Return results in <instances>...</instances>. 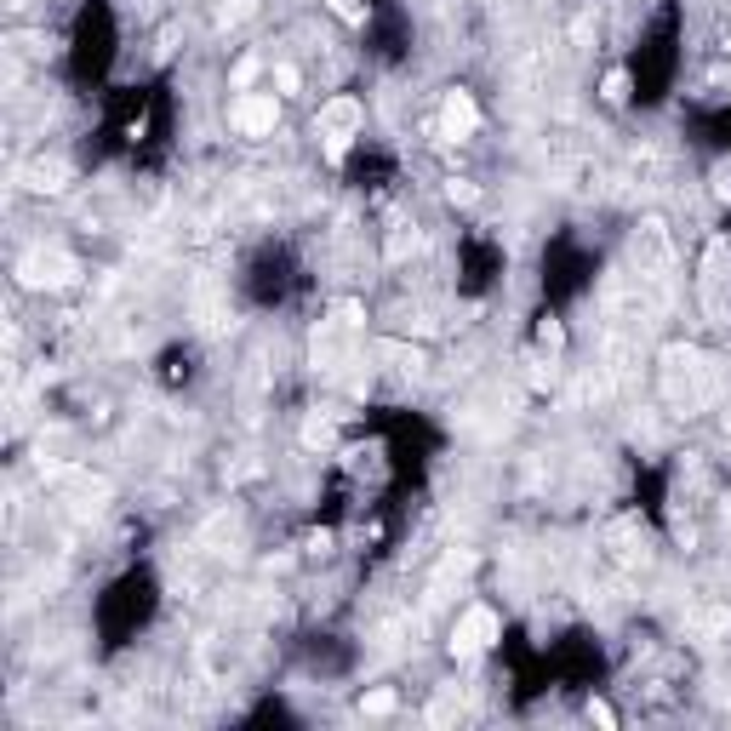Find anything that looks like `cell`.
I'll return each instance as SVG.
<instances>
[{"instance_id": "obj_5", "label": "cell", "mask_w": 731, "mask_h": 731, "mask_svg": "<svg viewBox=\"0 0 731 731\" xmlns=\"http://www.w3.org/2000/svg\"><path fill=\"white\" fill-rule=\"evenodd\" d=\"M69 178H75V166H69V160H58V155H35L29 160V166H23V189H29V195H63V189H69Z\"/></svg>"}, {"instance_id": "obj_16", "label": "cell", "mask_w": 731, "mask_h": 731, "mask_svg": "<svg viewBox=\"0 0 731 731\" xmlns=\"http://www.w3.org/2000/svg\"><path fill=\"white\" fill-rule=\"evenodd\" d=\"M252 75H257V58H240V69H235V86H252Z\"/></svg>"}, {"instance_id": "obj_2", "label": "cell", "mask_w": 731, "mask_h": 731, "mask_svg": "<svg viewBox=\"0 0 731 731\" xmlns=\"http://www.w3.org/2000/svg\"><path fill=\"white\" fill-rule=\"evenodd\" d=\"M497 640H503V617H497L492 606H463L446 646H452V657H463V663H469V657H486Z\"/></svg>"}, {"instance_id": "obj_4", "label": "cell", "mask_w": 731, "mask_h": 731, "mask_svg": "<svg viewBox=\"0 0 731 731\" xmlns=\"http://www.w3.org/2000/svg\"><path fill=\"white\" fill-rule=\"evenodd\" d=\"M229 126H235L240 138H275V126H280V98H275V92H246V98H235V109H229Z\"/></svg>"}, {"instance_id": "obj_8", "label": "cell", "mask_w": 731, "mask_h": 731, "mask_svg": "<svg viewBox=\"0 0 731 731\" xmlns=\"http://www.w3.org/2000/svg\"><path fill=\"white\" fill-rule=\"evenodd\" d=\"M600 98L612 103V109H623L629 103V69H612V75L600 80Z\"/></svg>"}, {"instance_id": "obj_11", "label": "cell", "mask_w": 731, "mask_h": 731, "mask_svg": "<svg viewBox=\"0 0 731 731\" xmlns=\"http://www.w3.org/2000/svg\"><path fill=\"white\" fill-rule=\"evenodd\" d=\"M537 343H543V349H560V343H566L560 320H543V326H537Z\"/></svg>"}, {"instance_id": "obj_14", "label": "cell", "mask_w": 731, "mask_h": 731, "mask_svg": "<svg viewBox=\"0 0 731 731\" xmlns=\"http://www.w3.org/2000/svg\"><path fill=\"white\" fill-rule=\"evenodd\" d=\"M360 709H366V714H389V709H395V692H372Z\"/></svg>"}, {"instance_id": "obj_10", "label": "cell", "mask_w": 731, "mask_h": 731, "mask_svg": "<svg viewBox=\"0 0 731 731\" xmlns=\"http://www.w3.org/2000/svg\"><path fill=\"white\" fill-rule=\"evenodd\" d=\"M709 189H714V200H731V160H714Z\"/></svg>"}, {"instance_id": "obj_1", "label": "cell", "mask_w": 731, "mask_h": 731, "mask_svg": "<svg viewBox=\"0 0 731 731\" xmlns=\"http://www.w3.org/2000/svg\"><path fill=\"white\" fill-rule=\"evenodd\" d=\"M360 126H366V103H360V98H332V103H320L315 132H320V149H326V160H343V155H349V143L360 138Z\"/></svg>"}, {"instance_id": "obj_3", "label": "cell", "mask_w": 731, "mask_h": 731, "mask_svg": "<svg viewBox=\"0 0 731 731\" xmlns=\"http://www.w3.org/2000/svg\"><path fill=\"white\" fill-rule=\"evenodd\" d=\"M75 275H80V263L69 252H58V246H35L18 263V280L29 292H63V286H75Z\"/></svg>"}, {"instance_id": "obj_7", "label": "cell", "mask_w": 731, "mask_h": 731, "mask_svg": "<svg viewBox=\"0 0 731 731\" xmlns=\"http://www.w3.org/2000/svg\"><path fill=\"white\" fill-rule=\"evenodd\" d=\"M269 86H275V98H297L303 92V69L297 63H275L269 69Z\"/></svg>"}, {"instance_id": "obj_6", "label": "cell", "mask_w": 731, "mask_h": 731, "mask_svg": "<svg viewBox=\"0 0 731 731\" xmlns=\"http://www.w3.org/2000/svg\"><path fill=\"white\" fill-rule=\"evenodd\" d=\"M475 126H480L475 98H469V92H446V103H440V138L463 143V138H475Z\"/></svg>"}, {"instance_id": "obj_15", "label": "cell", "mask_w": 731, "mask_h": 731, "mask_svg": "<svg viewBox=\"0 0 731 731\" xmlns=\"http://www.w3.org/2000/svg\"><path fill=\"white\" fill-rule=\"evenodd\" d=\"M303 440H309V446H326V440H332V423H320V417H315V423L303 429Z\"/></svg>"}, {"instance_id": "obj_17", "label": "cell", "mask_w": 731, "mask_h": 731, "mask_svg": "<svg viewBox=\"0 0 731 731\" xmlns=\"http://www.w3.org/2000/svg\"><path fill=\"white\" fill-rule=\"evenodd\" d=\"M6 6H12V12H23V6H29V0H6Z\"/></svg>"}, {"instance_id": "obj_13", "label": "cell", "mask_w": 731, "mask_h": 731, "mask_svg": "<svg viewBox=\"0 0 731 731\" xmlns=\"http://www.w3.org/2000/svg\"><path fill=\"white\" fill-rule=\"evenodd\" d=\"M589 720H594V726H617L612 703H600V697H589Z\"/></svg>"}, {"instance_id": "obj_12", "label": "cell", "mask_w": 731, "mask_h": 731, "mask_svg": "<svg viewBox=\"0 0 731 731\" xmlns=\"http://www.w3.org/2000/svg\"><path fill=\"white\" fill-rule=\"evenodd\" d=\"M332 12L343 23H366V6H360V0H332Z\"/></svg>"}, {"instance_id": "obj_9", "label": "cell", "mask_w": 731, "mask_h": 731, "mask_svg": "<svg viewBox=\"0 0 731 731\" xmlns=\"http://www.w3.org/2000/svg\"><path fill=\"white\" fill-rule=\"evenodd\" d=\"M446 200H452V206H475L480 189H475L469 178H452V183H446Z\"/></svg>"}]
</instances>
